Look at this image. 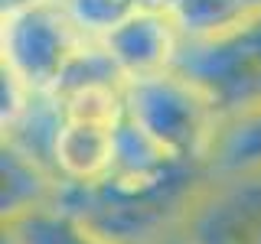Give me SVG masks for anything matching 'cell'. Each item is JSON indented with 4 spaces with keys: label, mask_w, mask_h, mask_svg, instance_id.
<instances>
[{
    "label": "cell",
    "mask_w": 261,
    "mask_h": 244,
    "mask_svg": "<svg viewBox=\"0 0 261 244\" xmlns=\"http://www.w3.org/2000/svg\"><path fill=\"white\" fill-rule=\"evenodd\" d=\"M124 104L127 117L137 120L176 160L209 169L222 117H219L212 98L193 78L170 69L150 78L127 81Z\"/></svg>",
    "instance_id": "obj_1"
},
{
    "label": "cell",
    "mask_w": 261,
    "mask_h": 244,
    "mask_svg": "<svg viewBox=\"0 0 261 244\" xmlns=\"http://www.w3.org/2000/svg\"><path fill=\"white\" fill-rule=\"evenodd\" d=\"M92 39L62 0H39L0 13V65H7L33 95L59 92Z\"/></svg>",
    "instance_id": "obj_2"
},
{
    "label": "cell",
    "mask_w": 261,
    "mask_h": 244,
    "mask_svg": "<svg viewBox=\"0 0 261 244\" xmlns=\"http://www.w3.org/2000/svg\"><path fill=\"white\" fill-rule=\"evenodd\" d=\"M176 72L202 88L219 117L261 104V16L209 43H183Z\"/></svg>",
    "instance_id": "obj_3"
},
{
    "label": "cell",
    "mask_w": 261,
    "mask_h": 244,
    "mask_svg": "<svg viewBox=\"0 0 261 244\" xmlns=\"http://www.w3.org/2000/svg\"><path fill=\"white\" fill-rule=\"evenodd\" d=\"M179 231L193 244H261V169L209 176Z\"/></svg>",
    "instance_id": "obj_4"
},
{
    "label": "cell",
    "mask_w": 261,
    "mask_h": 244,
    "mask_svg": "<svg viewBox=\"0 0 261 244\" xmlns=\"http://www.w3.org/2000/svg\"><path fill=\"white\" fill-rule=\"evenodd\" d=\"M95 39L101 43L124 81L176 69L179 49H183V36L163 7H144Z\"/></svg>",
    "instance_id": "obj_5"
},
{
    "label": "cell",
    "mask_w": 261,
    "mask_h": 244,
    "mask_svg": "<svg viewBox=\"0 0 261 244\" xmlns=\"http://www.w3.org/2000/svg\"><path fill=\"white\" fill-rule=\"evenodd\" d=\"M114 130L92 120H65L56 137V173L62 182H98L111 163Z\"/></svg>",
    "instance_id": "obj_6"
},
{
    "label": "cell",
    "mask_w": 261,
    "mask_h": 244,
    "mask_svg": "<svg viewBox=\"0 0 261 244\" xmlns=\"http://www.w3.org/2000/svg\"><path fill=\"white\" fill-rule=\"evenodd\" d=\"M0 176H4V189H0V215H4V222L23 215V211H33L39 205H53L59 182H62L53 169H46L39 160L16 150L13 143L0 146Z\"/></svg>",
    "instance_id": "obj_7"
},
{
    "label": "cell",
    "mask_w": 261,
    "mask_h": 244,
    "mask_svg": "<svg viewBox=\"0 0 261 244\" xmlns=\"http://www.w3.org/2000/svg\"><path fill=\"white\" fill-rule=\"evenodd\" d=\"M183 43H209L261 16V0H160Z\"/></svg>",
    "instance_id": "obj_8"
},
{
    "label": "cell",
    "mask_w": 261,
    "mask_h": 244,
    "mask_svg": "<svg viewBox=\"0 0 261 244\" xmlns=\"http://www.w3.org/2000/svg\"><path fill=\"white\" fill-rule=\"evenodd\" d=\"M4 244H121L59 205H39L4 222Z\"/></svg>",
    "instance_id": "obj_9"
},
{
    "label": "cell",
    "mask_w": 261,
    "mask_h": 244,
    "mask_svg": "<svg viewBox=\"0 0 261 244\" xmlns=\"http://www.w3.org/2000/svg\"><path fill=\"white\" fill-rule=\"evenodd\" d=\"M251 169H261V104L222 117L209 160V176L251 173Z\"/></svg>",
    "instance_id": "obj_10"
},
{
    "label": "cell",
    "mask_w": 261,
    "mask_h": 244,
    "mask_svg": "<svg viewBox=\"0 0 261 244\" xmlns=\"http://www.w3.org/2000/svg\"><path fill=\"white\" fill-rule=\"evenodd\" d=\"M69 7L72 20L79 23L88 36H101L130 13L144 10V7H160V0H62Z\"/></svg>",
    "instance_id": "obj_11"
},
{
    "label": "cell",
    "mask_w": 261,
    "mask_h": 244,
    "mask_svg": "<svg viewBox=\"0 0 261 244\" xmlns=\"http://www.w3.org/2000/svg\"><path fill=\"white\" fill-rule=\"evenodd\" d=\"M0 95H4V104H0V127L7 130V127H13L16 120H20V114L30 108L33 92L7 69V65H0Z\"/></svg>",
    "instance_id": "obj_12"
},
{
    "label": "cell",
    "mask_w": 261,
    "mask_h": 244,
    "mask_svg": "<svg viewBox=\"0 0 261 244\" xmlns=\"http://www.w3.org/2000/svg\"><path fill=\"white\" fill-rule=\"evenodd\" d=\"M30 4H39V0H0V13L20 10V7H30Z\"/></svg>",
    "instance_id": "obj_13"
},
{
    "label": "cell",
    "mask_w": 261,
    "mask_h": 244,
    "mask_svg": "<svg viewBox=\"0 0 261 244\" xmlns=\"http://www.w3.org/2000/svg\"><path fill=\"white\" fill-rule=\"evenodd\" d=\"M160 244H193V241H190V238H186V234L176 228V231H173V234H167V238H163Z\"/></svg>",
    "instance_id": "obj_14"
}]
</instances>
